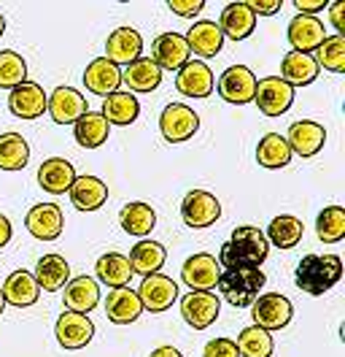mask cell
I'll use <instances>...</instances> for the list:
<instances>
[{
	"mask_svg": "<svg viewBox=\"0 0 345 357\" xmlns=\"http://www.w3.org/2000/svg\"><path fill=\"white\" fill-rule=\"evenodd\" d=\"M270 255V244L264 230L254 225H240L232 230L230 241L218 252V266L230 268H259Z\"/></svg>",
	"mask_w": 345,
	"mask_h": 357,
	"instance_id": "1",
	"label": "cell"
},
{
	"mask_svg": "<svg viewBox=\"0 0 345 357\" xmlns=\"http://www.w3.org/2000/svg\"><path fill=\"white\" fill-rule=\"evenodd\" d=\"M343 276V260L337 255H305L294 271V284L307 295L329 292Z\"/></svg>",
	"mask_w": 345,
	"mask_h": 357,
	"instance_id": "2",
	"label": "cell"
},
{
	"mask_svg": "<svg viewBox=\"0 0 345 357\" xmlns=\"http://www.w3.org/2000/svg\"><path fill=\"white\" fill-rule=\"evenodd\" d=\"M264 282H267V276L262 273V268H230V271H221L216 287L230 306L246 309L259 298Z\"/></svg>",
	"mask_w": 345,
	"mask_h": 357,
	"instance_id": "3",
	"label": "cell"
},
{
	"mask_svg": "<svg viewBox=\"0 0 345 357\" xmlns=\"http://www.w3.org/2000/svg\"><path fill=\"white\" fill-rule=\"evenodd\" d=\"M251 309H254V325L262 328V331H267V333L286 328L291 322V317H294L291 301L286 295H280V292L259 295L257 301L251 303Z\"/></svg>",
	"mask_w": 345,
	"mask_h": 357,
	"instance_id": "4",
	"label": "cell"
},
{
	"mask_svg": "<svg viewBox=\"0 0 345 357\" xmlns=\"http://www.w3.org/2000/svg\"><path fill=\"white\" fill-rule=\"evenodd\" d=\"M218 95L232 103V106H246L254 103V92H257V76L248 66H230L218 76Z\"/></svg>",
	"mask_w": 345,
	"mask_h": 357,
	"instance_id": "5",
	"label": "cell"
},
{
	"mask_svg": "<svg viewBox=\"0 0 345 357\" xmlns=\"http://www.w3.org/2000/svg\"><path fill=\"white\" fill-rule=\"evenodd\" d=\"M200 128V116L194 114L192 106L186 103H170L165 106L162 114H159V130H162V138L170 141V144H184L189 141Z\"/></svg>",
	"mask_w": 345,
	"mask_h": 357,
	"instance_id": "6",
	"label": "cell"
},
{
	"mask_svg": "<svg viewBox=\"0 0 345 357\" xmlns=\"http://www.w3.org/2000/svg\"><path fill=\"white\" fill-rule=\"evenodd\" d=\"M181 217L194 230H205L221 217V203L208 190H192L181 201Z\"/></svg>",
	"mask_w": 345,
	"mask_h": 357,
	"instance_id": "7",
	"label": "cell"
},
{
	"mask_svg": "<svg viewBox=\"0 0 345 357\" xmlns=\"http://www.w3.org/2000/svg\"><path fill=\"white\" fill-rule=\"evenodd\" d=\"M254 103L264 116H280L291 109L294 103V87H289L280 76H267L257 82V92H254Z\"/></svg>",
	"mask_w": 345,
	"mask_h": 357,
	"instance_id": "8",
	"label": "cell"
},
{
	"mask_svg": "<svg viewBox=\"0 0 345 357\" xmlns=\"http://www.w3.org/2000/svg\"><path fill=\"white\" fill-rule=\"evenodd\" d=\"M218 276H221V266L208 252H197L181 266V279L194 292H211L218 284Z\"/></svg>",
	"mask_w": 345,
	"mask_h": 357,
	"instance_id": "9",
	"label": "cell"
},
{
	"mask_svg": "<svg viewBox=\"0 0 345 357\" xmlns=\"http://www.w3.org/2000/svg\"><path fill=\"white\" fill-rule=\"evenodd\" d=\"M138 298H141L143 312H151V314L168 312L172 303L178 301V284L172 282L170 276L151 273V276H143V284L138 290Z\"/></svg>",
	"mask_w": 345,
	"mask_h": 357,
	"instance_id": "10",
	"label": "cell"
},
{
	"mask_svg": "<svg viewBox=\"0 0 345 357\" xmlns=\"http://www.w3.org/2000/svg\"><path fill=\"white\" fill-rule=\"evenodd\" d=\"M221 301L214 292H194L189 290L181 298V317L186 319V325H192L194 331H205L211 328L218 317Z\"/></svg>",
	"mask_w": 345,
	"mask_h": 357,
	"instance_id": "11",
	"label": "cell"
},
{
	"mask_svg": "<svg viewBox=\"0 0 345 357\" xmlns=\"http://www.w3.org/2000/svg\"><path fill=\"white\" fill-rule=\"evenodd\" d=\"M46 112L54 119V125H76L89 109H86L84 95L79 89L57 87L46 100Z\"/></svg>",
	"mask_w": 345,
	"mask_h": 357,
	"instance_id": "12",
	"label": "cell"
},
{
	"mask_svg": "<svg viewBox=\"0 0 345 357\" xmlns=\"http://www.w3.org/2000/svg\"><path fill=\"white\" fill-rule=\"evenodd\" d=\"M189 46H186V38L181 33H162L157 36V41L151 46V60L157 63L159 70H181V68L189 63Z\"/></svg>",
	"mask_w": 345,
	"mask_h": 357,
	"instance_id": "13",
	"label": "cell"
},
{
	"mask_svg": "<svg viewBox=\"0 0 345 357\" xmlns=\"http://www.w3.org/2000/svg\"><path fill=\"white\" fill-rule=\"evenodd\" d=\"M286 38L294 52H302V54H310L316 52L319 46L323 44L326 38V30H323V22L319 17H307V14H297L289 27H286Z\"/></svg>",
	"mask_w": 345,
	"mask_h": 357,
	"instance_id": "14",
	"label": "cell"
},
{
	"mask_svg": "<svg viewBox=\"0 0 345 357\" xmlns=\"http://www.w3.org/2000/svg\"><path fill=\"white\" fill-rule=\"evenodd\" d=\"M214 70L205 66L202 60H189L186 66L178 70L175 76V89L186 98H208L214 92Z\"/></svg>",
	"mask_w": 345,
	"mask_h": 357,
	"instance_id": "15",
	"label": "cell"
},
{
	"mask_svg": "<svg viewBox=\"0 0 345 357\" xmlns=\"http://www.w3.org/2000/svg\"><path fill=\"white\" fill-rule=\"evenodd\" d=\"M46 100H49V95L35 82H24V84L8 92V109L19 119H38V116H43Z\"/></svg>",
	"mask_w": 345,
	"mask_h": 357,
	"instance_id": "16",
	"label": "cell"
},
{
	"mask_svg": "<svg viewBox=\"0 0 345 357\" xmlns=\"http://www.w3.org/2000/svg\"><path fill=\"white\" fill-rule=\"evenodd\" d=\"M24 225H27V230H30L38 241H54V238H60V233H63V211H60V206H54V203H35V206L27 211Z\"/></svg>",
	"mask_w": 345,
	"mask_h": 357,
	"instance_id": "17",
	"label": "cell"
},
{
	"mask_svg": "<svg viewBox=\"0 0 345 357\" xmlns=\"http://www.w3.org/2000/svg\"><path fill=\"white\" fill-rule=\"evenodd\" d=\"M323 141H326V130L323 125L313 122V119H300L289 128L286 135V144L291 149V155L297 152L300 157H313L323 149Z\"/></svg>",
	"mask_w": 345,
	"mask_h": 357,
	"instance_id": "18",
	"label": "cell"
},
{
	"mask_svg": "<svg viewBox=\"0 0 345 357\" xmlns=\"http://www.w3.org/2000/svg\"><path fill=\"white\" fill-rule=\"evenodd\" d=\"M54 335L65 349H84L95 335V325L92 319H86V314L63 312V317L54 325Z\"/></svg>",
	"mask_w": 345,
	"mask_h": 357,
	"instance_id": "19",
	"label": "cell"
},
{
	"mask_svg": "<svg viewBox=\"0 0 345 357\" xmlns=\"http://www.w3.org/2000/svg\"><path fill=\"white\" fill-rule=\"evenodd\" d=\"M143 52V38L138 30L132 27H119L108 36L106 41V60H111L113 66H129L141 57Z\"/></svg>",
	"mask_w": 345,
	"mask_h": 357,
	"instance_id": "20",
	"label": "cell"
},
{
	"mask_svg": "<svg viewBox=\"0 0 345 357\" xmlns=\"http://www.w3.org/2000/svg\"><path fill=\"white\" fill-rule=\"evenodd\" d=\"M65 312L73 314H89L97 303H100V287L92 276H76L65 284L63 295Z\"/></svg>",
	"mask_w": 345,
	"mask_h": 357,
	"instance_id": "21",
	"label": "cell"
},
{
	"mask_svg": "<svg viewBox=\"0 0 345 357\" xmlns=\"http://www.w3.org/2000/svg\"><path fill=\"white\" fill-rule=\"evenodd\" d=\"M84 84L92 95H100V98H108L113 92H119V84H122V70L119 66H113L106 57H97L92 60L84 70Z\"/></svg>",
	"mask_w": 345,
	"mask_h": 357,
	"instance_id": "22",
	"label": "cell"
},
{
	"mask_svg": "<svg viewBox=\"0 0 345 357\" xmlns=\"http://www.w3.org/2000/svg\"><path fill=\"white\" fill-rule=\"evenodd\" d=\"M67 195H70L73 208H79V211H97L108 201V187L103 178L86 174V176H76V181L67 190Z\"/></svg>",
	"mask_w": 345,
	"mask_h": 357,
	"instance_id": "23",
	"label": "cell"
},
{
	"mask_svg": "<svg viewBox=\"0 0 345 357\" xmlns=\"http://www.w3.org/2000/svg\"><path fill=\"white\" fill-rule=\"evenodd\" d=\"M254 27H257V17L248 11V6H246L243 0L230 3V6L221 11V17H218V30H221V36L230 38V41H243V38H248V36L254 33Z\"/></svg>",
	"mask_w": 345,
	"mask_h": 357,
	"instance_id": "24",
	"label": "cell"
},
{
	"mask_svg": "<svg viewBox=\"0 0 345 357\" xmlns=\"http://www.w3.org/2000/svg\"><path fill=\"white\" fill-rule=\"evenodd\" d=\"M0 290H3L6 303H8V306H17V309L33 306V303L38 301V295H41V287H38L35 276H33L30 271H24V268L8 273V279H6V284H3Z\"/></svg>",
	"mask_w": 345,
	"mask_h": 357,
	"instance_id": "25",
	"label": "cell"
},
{
	"mask_svg": "<svg viewBox=\"0 0 345 357\" xmlns=\"http://www.w3.org/2000/svg\"><path fill=\"white\" fill-rule=\"evenodd\" d=\"M184 38H186L189 52H194L197 57H205V60H208V57H216V54L221 52V46H224V36H221L218 24L211 22V20L194 22Z\"/></svg>",
	"mask_w": 345,
	"mask_h": 357,
	"instance_id": "26",
	"label": "cell"
},
{
	"mask_svg": "<svg viewBox=\"0 0 345 357\" xmlns=\"http://www.w3.org/2000/svg\"><path fill=\"white\" fill-rule=\"evenodd\" d=\"M73 181H76V168L65 157H51L38 168V184L51 195H65Z\"/></svg>",
	"mask_w": 345,
	"mask_h": 357,
	"instance_id": "27",
	"label": "cell"
},
{
	"mask_svg": "<svg viewBox=\"0 0 345 357\" xmlns=\"http://www.w3.org/2000/svg\"><path fill=\"white\" fill-rule=\"evenodd\" d=\"M106 314H108V319L116 322V325H129V322H135V319L143 314L138 292L129 290V287H116V290H111L106 298Z\"/></svg>",
	"mask_w": 345,
	"mask_h": 357,
	"instance_id": "28",
	"label": "cell"
},
{
	"mask_svg": "<svg viewBox=\"0 0 345 357\" xmlns=\"http://www.w3.org/2000/svg\"><path fill=\"white\" fill-rule=\"evenodd\" d=\"M280 79L289 84V87H307L319 79V66L313 60V54H302V52H289L280 63Z\"/></svg>",
	"mask_w": 345,
	"mask_h": 357,
	"instance_id": "29",
	"label": "cell"
},
{
	"mask_svg": "<svg viewBox=\"0 0 345 357\" xmlns=\"http://www.w3.org/2000/svg\"><path fill=\"white\" fill-rule=\"evenodd\" d=\"M122 84H127L129 92H154L162 84V70L151 57H138L122 70Z\"/></svg>",
	"mask_w": 345,
	"mask_h": 357,
	"instance_id": "30",
	"label": "cell"
},
{
	"mask_svg": "<svg viewBox=\"0 0 345 357\" xmlns=\"http://www.w3.org/2000/svg\"><path fill=\"white\" fill-rule=\"evenodd\" d=\"M33 276H35L41 290L57 292L70 282V266H67V260H65L63 255H43Z\"/></svg>",
	"mask_w": 345,
	"mask_h": 357,
	"instance_id": "31",
	"label": "cell"
},
{
	"mask_svg": "<svg viewBox=\"0 0 345 357\" xmlns=\"http://www.w3.org/2000/svg\"><path fill=\"white\" fill-rule=\"evenodd\" d=\"M95 276L111 287H129V279H132V268H129L127 255H119V252H108L103 255L97 263H95Z\"/></svg>",
	"mask_w": 345,
	"mask_h": 357,
	"instance_id": "32",
	"label": "cell"
},
{
	"mask_svg": "<svg viewBox=\"0 0 345 357\" xmlns=\"http://www.w3.org/2000/svg\"><path fill=\"white\" fill-rule=\"evenodd\" d=\"M127 260H129L132 273L151 276V273H159V268L165 266L168 252H165V246L159 244V241H141V244L132 246Z\"/></svg>",
	"mask_w": 345,
	"mask_h": 357,
	"instance_id": "33",
	"label": "cell"
},
{
	"mask_svg": "<svg viewBox=\"0 0 345 357\" xmlns=\"http://www.w3.org/2000/svg\"><path fill=\"white\" fill-rule=\"evenodd\" d=\"M103 116L108 125H132L141 114V103L132 92H113L103 100Z\"/></svg>",
	"mask_w": 345,
	"mask_h": 357,
	"instance_id": "34",
	"label": "cell"
},
{
	"mask_svg": "<svg viewBox=\"0 0 345 357\" xmlns=\"http://www.w3.org/2000/svg\"><path fill=\"white\" fill-rule=\"evenodd\" d=\"M108 130H111V125L106 122L103 114L86 112L84 116L73 125V138H76L79 146H84V149H97V146H103L108 141Z\"/></svg>",
	"mask_w": 345,
	"mask_h": 357,
	"instance_id": "35",
	"label": "cell"
},
{
	"mask_svg": "<svg viewBox=\"0 0 345 357\" xmlns=\"http://www.w3.org/2000/svg\"><path fill=\"white\" fill-rule=\"evenodd\" d=\"M119 225H122L125 233L143 238V236H149L151 230H154V225H157V211L151 208L149 203H127L122 208V214H119Z\"/></svg>",
	"mask_w": 345,
	"mask_h": 357,
	"instance_id": "36",
	"label": "cell"
},
{
	"mask_svg": "<svg viewBox=\"0 0 345 357\" xmlns=\"http://www.w3.org/2000/svg\"><path fill=\"white\" fill-rule=\"evenodd\" d=\"M291 160V149L286 144V138L280 133H267L259 138L257 146V162L262 168H270V171H278L286 168Z\"/></svg>",
	"mask_w": 345,
	"mask_h": 357,
	"instance_id": "37",
	"label": "cell"
},
{
	"mask_svg": "<svg viewBox=\"0 0 345 357\" xmlns=\"http://www.w3.org/2000/svg\"><path fill=\"white\" fill-rule=\"evenodd\" d=\"M302 233H305V225H302V220L291 217V214L275 217L270 222V227L264 230L267 244H275L278 249H294L302 241Z\"/></svg>",
	"mask_w": 345,
	"mask_h": 357,
	"instance_id": "38",
	"label": "cell"
},
{
	"mask_svg": "<svg viewBox=\"0 0 345 357\" xmlns=\"http://www.w3.org/2000/svg\"><path fill=\"white\" fill-rule=\"evenodd\" d=\"M30 160V146L19 133L0 135V171H22Z\"/></svg>",
	"mask_w": 345,
	"mask_h": 357,
	"instance_id": "39",
	"label": "cell"
},
{
	"mask_svg": "<svg viewBox=\"0 0 345 357\" xmlns=\"http://www.w3.org/2000/svg\"><path fill=\"white\" fill-rule=\"evenodd\" d=\"M235 347L240 357H270L273 349H275L273 335L267 333V331H262V328H257V325L246 328L243 333L237 335Z\"/></svg>",
	"mask_w": 345,
	"mask_h": 357,
	"instance_id": "40",
	"label": "cell"
},
{
	"mask_svg": "<svg viewBox=\"0 0 345 357\" xmlns=\"http://www.w3.org/2000/svg\"><path fill=\"white\" fill-rule=\"evenodd\" d=\"M316 233L323 244H337L345 238V211L343 206H326L319 220H316Z\"/></svg>",
	"mask_w": 345,
	"mask_h": 357,
	"instance_id": "41",
	"label": "cell"
},
{
	"mask_svg": "<svg viewBox=\"0 0 345 357\" xmlns=\"http://www.w3.org/2000/svg\"><path fill=\"white\" fill-rule=\"evenodd\" d=\"M316 66L326 68L332 73L345 70V36H326L323 44L316 49Z\"/></svg>",
	"mask_w": 345,
	"mask_h": 357,
	"instance_id": "42",
	"label": "cell"
},
{
	"mask_svg": "<svg viewBox=\"0 0 345 357\" xmlns=\"http://www.w3.org/2000/svg\"><path fill=\"white\" fill-rule=\"evenodd\" d=\"M24 79H27V66H24L22 54L11 52V49L0 52V89L19 87L24 84Z\"/></svg>",
	"mask_w": 345,
	"mask_h": 357,
	"instance_id": "43",
	"label": "cell"
},
{
	"mask_svg": "<svg viewBox=\"0 0 345 357\" xmlns=\"http://www.w3.org/2000/svg\"><path fill=\"white\" fill-rule=\"evenodd\" d=\"M202 357H240L237 355V347L232 338H214L205 344Z\"/></svg>",
	"mask_w": 345,
	"mask_h": 357,
	"instance_id": "44",
	"label": "cell"
},
{
	"mask_svg": "<svg viewBox=\"0 0 345 357\" xmlns=\"http://www.w3.org/2000/svg\"><path fill=\"white\" fill-rule=\"evenodd\" d=\"M168 8L178 17H197L205 8V0H170Z\"/></svg>",
	"mask_w": 345,
	"mask_h": 357,
	"instance_id": "45",
	"label": "cell"
},
{
	"mask_svg": "<svg viewBox=\"0 0 345 357\" xmlns=\"http://www.w3.org/2000/svg\"><path fill=\"white\" fill-rule=\"evenodd\" d=\"M246 6H248V11L254 14V17H273V14H278L280 6H283V0H246Z\"/></svg>",
	"mask_w": 345,
	"mask_h": 357,
	"instance_id": "46",
	"label": "cell"
},
{
	"mask_svg": "<svg viewBox=\"0 0 345 357\" xmlns=\"http://www.w3.org/2000/svg\"><path fill=\"white\" fill-rule=\"evenodd\" d=\"M329 17H332V24L337 27V36H343L345 33V3L343 0L329 3Z\"/></svg>",
	"mask_w": 345,
	"mask_h": 357,
	"instance_id": "47",
	"label": "cell"
},
{
	"mask_svg": "<svg viewBox=\"0 0 345 357\" xmlns=\"http://www.w3.org/2000/svg\"><path fill=\"white\" fill-rule=\"evenodd\" d=\"M326 6H329L326 0H294V8H297L300 14H307V17H313V14L323 11Z\"/></svg>",
	"mask_w": 345,
	"mask_h": 357,
	"instance_id": "48",
	"label": "cell"
},
{
	"mask_svg": "<svg viewBox=\"0 0 345 357\" xmlns=\"http://www.w3.org/2000/svg\"><path fill=\"white\" fill-rule=\"evenodd\" d=\"M11 233H14V230H11V222H8V217H6V214H0V249H3V246L11 241Z\"/></svg>",
	"mask_w": 345,
	"mask_h": 357,
	"instance_id": "49",
	"label": "cell"
},
{
	"mask_svg": "<svg viewBox=\"0 0 345 357\" xmlns=\"http://www.w3.org/2000/svg\"><path fill=\"white\" fill-rule=\"evenodd\" d=\"M149 357H184V355H181L175 347H157Z\"/></svg>",
	"mask_w": 345,
	"mask_h": 357,
	"instance_id": "50",
	"label": "cell"
},
{
	"mask_svg": "<svg viewBox=\"0 0 345 357\" xmlns=\"http://www.w3.org/2000/svg\"><path fill=\"white\" fill-rule=\"evenodd\" d=\"M3 309H6V298H3V290H0V314H3Z\"/></svg>",
	"mask_w": 345,
	"mask_h": 357,
	"instance_id": "51",
	"label": "cell"
},
{
	"mask_svg": "<svg viewBox=\"0 0 345 357\" xmlns=\"http://www.w3.org/2000/svg\"><path fill=\"white\" fill-rule=\"evenodd\" d=\"M3 30H6V20L0 17V36H3Z\"/></svg>",
	"mask_w": 345,
	"mask_h": 357,
	"instance_id": "52",
	"label": "cell"
}]
</instances>
